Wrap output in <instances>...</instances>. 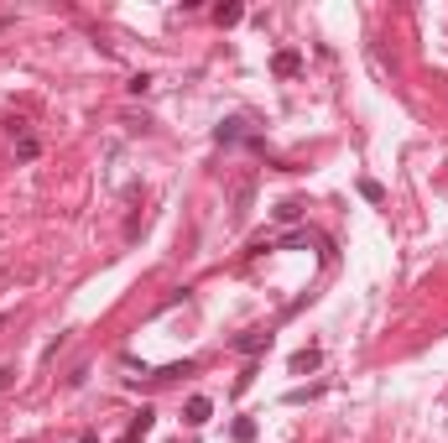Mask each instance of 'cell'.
I'll return each mask as SVG.
<instances>
[{"instance_id": "277c9868", "label": "cell", "mask_w": 448, "mask_h": 443, "mask_svg": "<svg viewBox=\"0 0 448 443\" xmlns=\"http://www.w3.org/2000/svg\"><path fill=\"white\" fill-rule=\"evenodd\" d=\"M266 339H272V334H240L235 350H240V355H256V350H266Z\"/></svg>"}, {"instance_id": "52a82bcc", "label": "cell", "mask_w": 448, "mask_h": 443, "mask_svg": "<svg viewBox=\"0 0 448 443\" xmlns=\"http://www.w3.org/2000/svg\"><path fill=\"white\" fill-rule=\"evenodd\" d=\"M16 152H21V157H26V162H32V157H37V152H42V141H37V136H26V130H21V146H16Z\"/></svg>"}, {"instance_id": "6da1fadb", "label": "cell", "mask_w": 448, "mask_h": 443, "mask_svg": "<svg viewBox=\"0 0 448 443\" xmlns=\"http://www.w3.org/2000/svg\"><path fill=\"white\" fill-rule=\"evenodd\" d=\"M318 365H323L318 350H297V355H292V375H307V371H318Z\"/></svg>"}, {"instance_id": "8992f818", "label": "cell", "mask_w": 448, "mask_h": 443, "mask_svg": "<svg viewBox=\"0 0 448 443\" xmlns=\"http://www.w3.org/2000/svg\"><path fill=\"white\" fill-rule=\"evenodd\" d=\"M214 16H219V26H235L240 16H245V6H219V11H214Z\"/></svg>"}, {"instance_id": "7a4b0ae2", "label": "cell", "mask_w": 448, "mask_h": 443, "mask_svg": "<svg viewBox=\"0 0 448 443\" xmlns=\"http://www.w3.org/2000/svg\"><path fill=\"white\" fill-rule=\"evenodd\" d=\"M272 68L282 73V79H292V73L303 68V58H297V52H276V58H272Z\"/></svg>"}, {"instance_id": "3957f363", "label": "cell", "mask_w": 448, "mask_h": 443, "mask_svg": "<svg viewBox=\"0 0 448 443\" xmlns=\"http://www.w3.org/2000/svg\"><path fill=\"white\" fill-rule=\"evenodd\" d=\"M209 412H214L209 397H193V402H188V422H193V428H198V422H209Z\"/></svg>"}, {"instance_id": "ba28073f", "label": "cell", "mask_w": 448, "mask_h": 443, "mask_svg": "<svg viewBox=\"0 0 448 443\" xmlns=\"http://www.w3.org/2000/svg\"><path fill=\"white\" fill-rule=\"evenodd\" d=\"M0 324H6V313H0Z\"/></svg>"}, {"instance_id": "5b68a950", "label": "cell", "mask_w": 448, "mask_h": 443, "mask_svg": "<svg viewBox=\"0 0 448 443\" xmlns=\"http://www.w3.org/2000/svg\"><path fill=\"white\" fill-rule=\"evenodd\" d=\"M360 199H370V204H380L386 199V188L376 183V177H360Z\"/></svg>"}]
</instances>
